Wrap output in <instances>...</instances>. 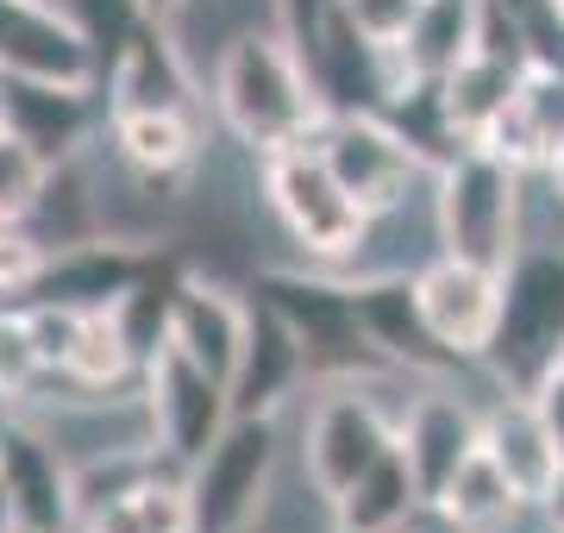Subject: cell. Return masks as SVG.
Returning a JSON list of instances; mask_svg holds the SVG:
<instances>
[{
  "label": "cell",
  "instance_id": "obj_1",
  "mask_svg": "<svg viewBox=\"0 0 564 533\" xmlns=\"http://www.w3.org/2000/svg\"><path fill=\"white\" fill-rule=\"evenodd\" d=\"M214 113L232 132V144L276 157L326 120V101L295 39L282 25H258V32H239L214 63Z\"/></svg>",
  "mask_w": 564,
  "mask_h": 533
},
{
  "label": "cell",
  "instance_id": "obj_2",
  "mask_svg": "<svg viewBox=\"0 0 564 533\" xmlns=\"http://www.w3.org/2000/svg\"><path fill=\"white\" fill-rule=\"evenodd\" d=\"M484 370L508 395H552L564 370V246H521L502 270V320Z\"/></svg>",
  "mask_w": 564,
  "mask_h": 533
},
{
  "label": "cell",
  "instance_id": "obj_3",
  "mask_svg": "<svg viewBox=\"0 0 564 533\" xmlns=\"http://www.w3.org/2000/svg\"><path fill=\"white\" fill-rule=\"evenodd\" d=\"M527 170L508 164L489 144H458L433 176V202H440V239L452 258L508 270L521 239V207H527Z\"/></svg>",
  "mask_w": 564,
  "mask_h": 533
},
{
  "label": "cell",
  "instance_id": "obj_4",
  "mask_svg": "<svg viewBox=\"0 0 564 533\" xmlns=\"http://www.w3.org/2000/svg\"><path fill=\"white\" fill-rule=\"evenodd\" d=\"M282 414H232L226 433L182 471L188 533H258L276 502Z\"/></svg>",
  "mask_w": 564,
  "mask_h": 533
},
{
  "label": "cell",
  "instance_id": "obj_5",
  "mask_svg": "<svg viewBox=\"0 0 564 533\" xmlns=\"http://www.w3.org/2000/svg\"><path fill=\"white\" fill-rule=\"evenodd\" d=\"M263 202H270L282 232L295 239L302 264L321 270H345V258L364 246V226H370V207L339 183V170L326 164V151L314 139L263 157Z\"/></svg>",
  "mask_w": 564,
  "mask_h": 533
},
{
  "label": "cell",
  "instance_id": "obj_6",
  "mask_svg": "<svg viewBox=\"0 0 564 533\" xmlns=\"http://www.w3.org/2000/svg\"><path fill=\"white\" fill-rule=\"evenodd\" d=\"M258 295L276 302V314L295 327L307 351V377H326V383H345V377H377L389 370L364 333L358 314V289L345 283L339 270L302 264V270H263Z\"/></svg>",
  "mask_w": 564,
  "mask_h": 533
},
{
  "label": "cell",
  "instance_id": "obj_7",
  "mask_svg": "<svg viewBox=\"0 0 564 533\" xmlns=\"http://www.w3.org/2000/svg\"><path fill=\"white\" fill-rule=\"evenodd\" d=\"M307 139L321 144L326 164L339 170V183L351 188L370 214H377V207H395L402 195L433 183V170H440L389 113H326Z\"/></svg>",
  "mask_w": 564,
  "mask_h": 533
},
{
  "label": "cell",
  "instance_id": "obj_8",
  "mask_svg": "<svg viewBox=\"0 0 564 533\" xmlns=\"http://www.w3.org/2000/svg\"><path fill=\"white\" fill-rule=\"evenodd\" d=\"M402 421H389L377 402V377H345L333 383V395H321V409L307 414V477L314 490L333 502L345 483H358L389 446H395Z\"/></svg>",
  "mask_w": 564,
  "mask_h": 533
},
{
  "label": "cell",
  "instance_id": "obj_9",
  "mask_svg": "<svg viewBox=\"0 0 564 533\" xmlns=\"http://www.w3.org/2000/svg\"><path fill=\"white\" fill-rule=\"evenodd\" d=\"M144 395H151V421H158V452L170 465H195L232 421V390L202 365H188L176 346H158L144 365Z\"/></svg>",
  "mask_w": 564,
  "mask_h": 533
},
{
  "label": "cell",
  "instance_id": "obj_10",
  "mask_svg": "<svg viewBox=\"0 0 564 533\" xmlns=\"http://www.w3.org/2000/svg\"><path fill=\"white\" fill-rule=\"evenodd\" d=\"M0 76L95 88L101 51L63 0H0Z\"/></svg>",
  "mask_w": 564,
  "mask_h": 533
},
{
  "label": "cell",
  "instance_id": "obj_11",
  "mask_svg": "<svg viewBox=\"0 0 564 533\" xmlns=\"http://www.w3.org/2000/svg\"><path fill=\"white\" fill-rule=\"evenodd\" d=\"M414 295H421V314H426V327H433V339L458 365H484L489 339H496V320H502V270L440 251L414 276Z\"/></svg>",
  "mask_w": 564,
  "mask_h": 533
},
{
  "label": "cell",
  "instance_id": "obj_12",
  "mask_svg": "<svg viewBox=\"0 0 564 533\" xmlns=\"http://www.w3.org/2000/svg\"><path fill=\"white\" fill-rule=\"evenodd\" d=\"M484 452L502 465V477L527 502H540L552 490V477L564 465V427L540 395H508L496 390V402L484 409Z\"/></svg>",
  "mask_w": 564,
  "mask_h": 533
},
{
  "label": "cell",
  "instance_id": "obj_13",
  "mask_svg": "<svg viewBox=\"0 0 564 533\" xmlns=\"http://www.w3.org/2000/svg\"><path fill=\"white\" fill-rule=\"evenodd\" d=\"M245 327H251V302L226 295L220 283L182 276L176 295H170L163 346H176L188 365H202L207 377H220L226 390H232V370H239V351H245Z\"/></svg>",
  "mask_w": 564,
  "mask_h": 533
},
{
  "label": "cell",
  "instance_id": "obj_14",
  "mask_svg": "<svg viewBox=\"0 0 564 533\" xmlns=\"http://www.w3.org/2000/svg\"><path fill=\"white\" fill-rule=\"evenodd\" d=\"M402 452H408V465H414V477H421V490L426 502L452 483V477L484 452V414L470 409V402H458V395H445V390H426L408 402L402 414Z\"/></svg>",
  "mask_w": 564,
  "mask_h": 533
},
{
  "label": "cell",
  "instance_id": "obj_15",
  "mask_svg": "<svg viewBox=\"0 0 564 533\" xmlns=\"http://www.w3.org/2000/svg\"><path fill=\"white\" fill-rule=\"evenodd\" d=\"M302 377H307L302 339L276 314V302L258 295L251 302V327H245L239 370H232V414H282V402L295 395Z\"/></svg>",
  "mask_w": 564,
  "mask_h": 533
},
{
  "label": "cell",
  "instance_id": "obj_16",
  "mask_svg": "<svg viewBox=\"0 0 564 533\" xmlns=\"http://www.w3.org/2000/svg\"><path fill=\"white\" fill-rule=\"evenodd\" d=\"M107 95L113 113H158V107H188V57H182L176 32L163 20H144L132 39L120 44V57L107 63Z\"/></svg>",
  "mask_w": 564,
  "mask_h": 533
},
{
  "label": "cell",
  "instance_id": "obj_17",
  "mask_svg": "<svg viewBox=\"0 0 564 533\" xmlns=\"http://www.w3.org/2000/svg\"><path fill=\"white\" fill-rule=\"evenodd\" d=\"M484 25H489V0H421L408 39L389 51V57H395V88L402 83L440 88L445 76L484 44Z\"/></svg>",
  "mask_w": 564,
  "mask_h": 533
},
{
  "label": "cell",
  "instance_id": "obj_18",
  "mask_svg": "<svg viewBox=\"0 0 564 533\" xmlns=\"http://www.w3.org/2000/svg\"><path fill=\"white\" fill-rule=\"evenodd\" d=\"M113 157H120L144 188H176L195 157L202 132L188 107H158V113H113Z\"/></svg>",
  "mask_w": 564,
  "mask_h": 533
},
{
  "label": "cell",
  "instance_id": "obj_19",
  "mask_svg": "<svg viewBox=\"0 0 564 533\" xmlns=\"http://www.w3.org/2000/svg\"><path fill=\"white\" fill-rule=\"evenodd\" d=\"M0 120L13 126L20 139H32L51 157H76L82 126H88V88L69 83H32V76H0Z\"/></svg>",
  "mask_w": 564,
  "mask_h": 533
},
{
  "label": "cell",
  "instance_id": "obj_20",
  "mask_svg": "<svg viewBox=\"0 0 564 533\" xmlns=\"http://www.w3.org/2000/svg\"><path fill=\"white\" fill-rule=\"evenodd\" d=\"M421 509H433V502H426L421 477H414L402 439H395L358 483H345V490L333 496V527L339 533H395Z\"/></svg>",
  "mask_w": 564,
  "mask_h": 533
},
{
  "label": "cell",
  "instance_id": "obj_21",
  "mask_svg": "<svg viewBox=\"0 0 564 533\" xmlns=\"http://www.w3.org/2000/svg\"><path fill=\"white\" fill-rule=\"evenodd\" d=\"M433 509H440L458 533H502L508 521H521L533 502L508 483L502 465H496L489 452H477V458H470V465H464V471L433 496Z\"/></svg>",
  "mask_w": 564,
  "mask_h": 533
},
{
  "label": "cell",
  "instance_id": "obj_22",
  "mask_svg": "<svg viewBox=\"0 0 564 533\" xmlns=\"http://www.w3.org/2000/svg\"><path fill=\"white\" fill-rule=\"evenodd\" d=\"M51 377L39 346V327H32V308L25 302H0V414H25L39 383Z\"/></svg>",
  "mask_w": 564,
  "mask_h": 533
},
{
  "label": "cell",
  "instance_id": "obj_23",
  "mask_svg": "<svg viewBox=\"0 0 564 533\" xmlns=\"http://www.w3.org/2000/svg\"><path fill=\"white\" fill-rule=\"evenodd\" d=\"M51 157L32 139H20L13 126L0 120V220H32L51 188Z\"/></svg>",
  "mask_w": 564,
  "mask_h": 533
},
{
  "label": "cell",
  "instance_id": "obj_24",
  "mask_svg": "<svg viewBox=\"0 0 564 533\" xmlns=\"http://www.w3.org/2000/svg\"><path fill=\"white\" fill-rule=\"evenodd\" d=\"M345 13V25L358 32V39L383 44V51H395V44L408 39V25H414V13H421V0H333Z\"/></svg>",
  "mask_w": 564,
  "mask_h": 533
},
{
  "label": "cell",
  "instance_id": "obj_25",
  "mask_svg": "<svg viewBox=\"0 0 564 533\" xmlns=\"http://www.w3.org/2000/svg\"><path fill=\"white\" fill-rule=\"evenodd\" d=\"M533 509H540V521H545L552 533H564V465H558V477H552V490H545Z\"/></svg>",
  "mask_w": 564,
  "mask_h": 533
},
{
  "label": "cell",
  "instance_id": "obj_26",
  "mask_svg": "<svg viewBox=\"0 0 564 533\" xmlns=\"http://www.w3.org/2000/svg\"><path fill=\"white\" fill-rule=\"evenodd\" d=\"M395 533H458V527H452V521H445L440 509H421V514H414V521H402V527H395Z\"/></svg>",
  "mask_w": 564,
  "mask_h": 533
},
{
  "label": "cell",
  "instance_id": "obj_27",
  "mask_svg": "<svg viewBox=\"0 0 564 533\" xmlns=\"http://www.w3.org/2000/svg\"><path fill=\"white\" fill-rule=\"evenodd\" d=\"M545 183H552V195H558V207H564V139H558V151L545 157Z\"/></svg>",
  "mask_w": 564,
  "mask_h": 533
},
{
  "label": "cell",
  "instance_id": "obj_28",
  "mask_svg": "<svg viewBox=\"0 0 564 533\" xmlns=\"http://www.w3.org/2000/svg\"><path fill=\"white\" fill-rule=\"evenodd\" d=\"M20 527V509H13V490H7V471H0V533Z\"/></svg>",
  "mask_w": 564,
  "mask_h": 533
},
{
  "label": "cell",
  "instance_id": "obj_29",
  "mask_svg": "<svg viewBox=\"0 0 564 533\" xmlns=\"http://www.w3.org/2000/svg\"><path fill=\"white\" fill-rule=\"evenodd\" d=\"M139 7L151 13V20H163V25H170V20L182 13V7H188V0H139Z\"/></svg>",
  "mask_w": 564,
  "mask_h": 533
},
{
  "label": "cell",
  "instance_id": "obj_30",
  "mask_svg": "<svg viewBox=\"0 0 564 533\" xmlns=\"http://www.w3.org/2000/svg\"><path fill=\"white\" fill-rule=\"evenodd\" d=\"M7 533H44V527H32V521H20V527H7Z\"/></svg>",
  "mask_w": 564,
  "mask_h": 533
},
{
  "label": "cell",
  "instance_id": "obj_31",
  "mask_svg": "<svg viewBox=\"0 0 564 533\" xmlns=\"http://www.w3.org/2000/svg\"><path fill=\"white\" fill-rule=\"evenodd\" d=\"M545 409H552V414H558V427H564V402H545Z\"/></svg>",
  "mask_w": 564,
  "mask_h": 533
},
{
  "label": "cell",
  "instance_id": "obj_32",
  "mask_svg": "<svg viewBox=\"0 0 564 533\" xmlns=\"http://www.w3.org/2000/svg\"><path fill=\"white\" fill-rule=\"evenodd\" d=\"M552 13H558V25H564V0H552Z\"/></svg>",
  "mask_w": 564,
  "mask_h": 533
}]
</instances>
